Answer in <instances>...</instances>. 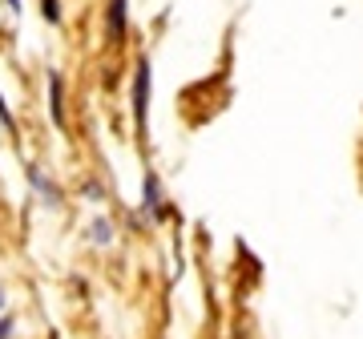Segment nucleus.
<instances>
[{"mask_svg":"<svg viewBox=\"0 0 363 339\" xmlns=\"http://www.w3.org/2000/svg\"><path fill=\"white\" fill-rule=\"evenodd\" d=\"M150 81H154V69H150V57H142L133 65V85H130V105H133V126L138 133H145V113H150Z\"/></svg>","mask_w":363,"mask_h":339,"instance_id":"nucleus-1","label":"nucleus"},{"mask_svg":"<svg viewBox=\"0 0 363 339\" xmlns=\"http://www.w3.org/2000/svg\"><path fill=\"white\" fill-rule=\"evenodd\" d=\"M25 174H28V186H33V194H37L45 206H49V210H65V190L52 182V178L37 166V162H28Z\"/></svg>","mask_w":363,"mask_h":339,"instance_id":"nucleus-2","label":"nucleus"},{"mask_svg":"<svg viewBox=\"0 0 363 339\" xmlns=\"http://www.w3.org/2000/svg\"><path fill=\"white\" fill-rule=\"evenodd\" d=\"M45 85H49V118L57 130L65 133L69 113H65V77H61V69H45Z\"/></svg>","mask_w":363,"mask_h":339,"instance_id":"nucleus-3","label":"nucleus"},{"mask_svg":"<svg viewBox=\"0 0 363 339\" xmlns=\"http://www.w3.org/2000/svg\"><path fill=\"white\" fill-rule=\"evenodd\" d=\"M130 33V0H105V37L109 45H125Z\"/></svg>","mask_w":363,"mask_h":339,"instance_id":"nucleus-4","label":"nucleus"},{"mask_svg":"<svg viewBox=\"0 0 363 339\" xmlns=\"http://www.w3.org/2000/svg\"><path fill=\"white\" fill-rule=\"evenodd\" d=\"M142 210H145V218H154V222L166 218V194H162V178L154 170L142 174Z\"/></svg>","mask_w":363,"mask_h":339,"instance_id":"nucleus-5","label":"nucleus"},{"mask_svg":"<svg viewBox=\"0 0 363 339\" xmlns=\"http://www.w3.org/2000/svg\"><path fill=\"white\" fill-rule=\"evenodd\" d=\"M85 238H89L97 250H109V247H113V238H117L113 218H105V214H93L89 226H85Z\"/></svg>","mask_w":363,"mask_h":339,"instance_id":"nucleus-6","label":"nucleus"},{"mask_svg":"<svg viewBox=\"0 0 363 339\" xmlns=\"http://www.w3.org/2000/svg\"><path fill=\"white\" fill-rule=\"evenodd\" d=\"M40 16H45V21L57 28L61 21H65V13H61V0H40Z\"/></svg>","mask_w":363,"mask_h":339,"instance_id":"nucleus-7","label":"nucleus"},{"mask_svg":"<svg viewBox=\"0 0 363 339\" xmlns=\"http://www.w3.org/2000/svg\"><path fill=\"white\" fill-rule=\"evenodd\" d=\"M81 198H89V202H105V186L97 178H85L81 182Z\"/></svg>","mask_w":363,"mask_h":339,"instance_id":"nucleus-8","label":"nucleus"},{"mask_svg":"<svg viewBox=\"0 0 363 339\" xmlns=\"http://www.w3.org/2000/svg\"><path fill=\"white\" fill-rule=\"evenodd\" d=\"M13 335H16V315L0 311V339H13Z\"/></svg>","mask_w":363,"mask_h":339,"instance_id":"nucleus-9","label":"nucleus"},{"mask_svg":"<svg viewBox=\"0 0 363 339\" xmlns=\"http://www.w3.org/2000/svg\"><path fill=\"white\" fill-rule=\"evenodd\" d=\"M0 126H4L9 133L16 130V121H13V109H9V101H4V93H0Z\"/></svg>","mask_w":363,"mask_h":339,"instance_id":"nucleus-10","label":"nucleus"},{"mask_svg":"<svg viewBox=\"0 0 363 339\" xmlns=\"http://www.w3.org/2000/svg\"><path fill=\"white\" fill-rule=\"evenodd\" d=\"M4 9H9V13H16V16H21V9H25V4H21V0H4Z\"/></svg>","mask_w":363,"mask_h":339,"instance_id":"nucleus-11","label":"nucleus"},{"mask_svg":"<svg viewBox=\"0 0 363 339\" xmlns=\"http://www.w3.org/2000/svg\"><path fill=\"white\" fill-rule=\"evenodd\" d=\"M9 307V291H4V283H0V311Z\"/></svg>","mask_w":363,"mask_h":339,"instance_id":"nucleus-12","label":"nucleus"}]
</instances>
